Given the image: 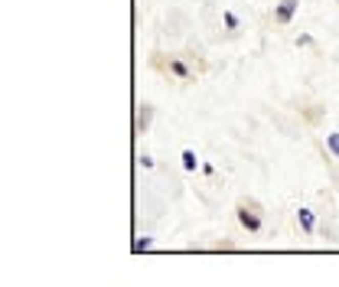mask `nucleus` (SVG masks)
<instances>
[{
	"mask_svg": "<svg viewBox=\"0 0 339 287\" xmlns=\"http://www.w3.org/2000/svg\"><path fill=\"white\" fill-rule=\"evenodd\" d=\"M297 7H300V0H281V4L274 7V20H278V23H290L293 13H297Z\"/></svg>",
	"mask_w": 339,
	"mask_h": 287,
	"instance_id": "nucleus-1",
	"label": "nucleus"
},
{
	"mask_svg": "<svg viewBox=\"0 0 339 287\" xmlns=\"http://www.w3.org/2000/svg\"><path fill=\"white\" fill-rule=\"evenodd\" d=\"M297 222H300V229H303V235H313L316 232V215H313V209H297Z\"/></svg>",
	"mask_w": 339,
	"mask_h": 287,
	"instance_id": "nucleus-2",
	"label": "nucleus"
},
{
	"mask_svg": "<svg viewBox=\"0 0 339 287\" xmlns=\"http://www.w3.org/2000/svg\"><path fill=\"white\" fill-rule=\"evenodd\" d=\"M235 215H238V222H242L248 232H261V219H258L255 212H248L245 206H238V212H235Z\"/></svg>",
	"mask_w": 339,
	"mask_h": 287,
	"instance_id": "nucleus-3",
	"label": "nucleus"
},
{
	"mask_svg": "<svg viewBox=\"0 0 339 287\" xmlns=\"http://www.w3.org/2000/svg\"><path fill=\"white\" fill-rule=\"evenodd\" d=\"M180 160H183V170H186V173H193V170L199 167V160H196V150H189V147L180 154Z\"/></svg>",
	"mask_w": 339,
	"mask_h": 287,
	"instance_id": "nucleus-4",
	"label": "nucleus"
},
{
	"mask_svg": "<svg viewBox=\"0 0 339 287\" xmlns=\"http://www.w3.org/2000/svg\"><path fill=\"white\" fill-rule=\"evenodd\" d=\"M326 150H329V154H333V157L339 160V131L326 134Z\"/></svg>",
	"mask_w": 339,
	"mask_h": 287,
	"instance_id": "nucleus-5",
	"label": "nucleus"
},
{
	"mask_svg": "<svg viewBox=\"0 0 339 287\" xmlns=\"http://www.w3.org/2000/svg\"><path fill=\"white\" fill-rule=\"evenodd\" d=\"M222 23H225L228 30H238V26H242V23H238V16L231 13V10H222Z\"/></svg>",
	"mask_w": 339,
	"mask_h": 287,
	"instance_id": "nucleus-6",
	"label": "nucleus"
},
{
	"mask_svg": "<svg viewBox=\"0 0 339 287\" xmlns=\"http://www.w3.org/2000/svg\"><path fill=\"white\" fill-rule=\"evenodd\" d=\"M170 72H173V75H180V78H189V69H186L183 62H170Z\"/></svg>",
	"mask_w": 339,
	"mask_h": 287,
	"instance_id": "nucleus-7",
	"label": "nucleus"
},
{
	"mask_svg": "<svg viewBox=\"0 0 339 287\" xmlns=\"http://www.w3.org/2000/svg\"><path fill=\"white\" fill-rule=\"evenodd\" d=\"M150 118H154V111H150V108L144 105V111H140V121H137V124H140V131H147V124H150Z\"/></svg>",
	"mask_w": 339,
	"mask_h": 287,
	"instance_id": "nucleus-8",
	"label": "nucleus"
},
{
	"mask_svg": "<svg viewBox=\"0 0 339 287\" xmlns=\"http://www.w3.org/2000/svg\"><path fill=\"white\" fill-rule=\"evenodd\" d=\"M147 248H150V238H147V235H144V238H140V241H137V245H134V251H147Z\"/></svg>",
	"mask_w": 339,
	"mask_h": 287,
	"instance_id": "nucleus-9",
	"label": "nucleus"
},
{
	"mask_svg": "<svg viewBox=\"0 0 339 287\" xmlns=\"http://www.w3.org/2000/svg\"><path fill=\"white\" fill-rule=\"evenodd\" d=\"M140 167H144V170H154V160H150V157L144 154V157H140Z\"/></svg>",
	"mask_w": 339,
	"mask_h": 287,
	"instance_id": "nucleus-10",
	"label": "nucleus"
}]
</instances>
